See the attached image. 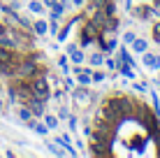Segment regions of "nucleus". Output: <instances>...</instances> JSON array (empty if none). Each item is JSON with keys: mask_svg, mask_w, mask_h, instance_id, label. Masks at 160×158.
Returning a JSON list of instances; mask_svg holds the SVG:
<instances>
[{"mask_svg": "<svg viewBox=\"0 0 160 158\" xmlns=\"http://www.w3.org/2000/svg\"><path fill=\"white\" fill-rule=\"evenodd\" d=\"M0 35H7V28H5L2 23H0Z\"/></svg>", "mask_w": 160, "mask_h": 158, "instance_id": "19", "label": "nucleus"}, {"mask_svg": "<svg viewBox=\"0 0 160 158\" xmlns=\"http://www.w3.org/2000/svg\"><path fill=\"white\" fill-rule=\"evenodd\" d=\"M72 61H74V63H81V61H84V54H81V51H74V54H72Z\"/></svg>", "mask_w": 160, "mask_h": 158, "instance_id": "11", "label": "nucleus"}, {"mask_svg": "<svg viewBox=\"0 0 160 158\" xmlns=\"http://www.w3.org/2000/svg\"><path fill=\"white\" fill-rule=\"evenodd\" d=\"M44 123H47V128H56L58 126V119L56 116H47V119H44Z\"/></svg>", "mask_w": 160, "mask_h": 158, "instance_id": "9", "label": "nucleus"}, {"mask_svg": "<svg viewBox=\"0 0 160 158\" xmlns=\"http://www.w3.org/2000/svg\"><path fill=\"white\" fill-rule=\"evenodd\" d=\"M35 33L37 35H44V33H47V23H44V21H35Z\"/></svg>", "mask_w": 160, "mask_h": 158, "instance_id": "7", "label": "nucleus"}, {"mask_svg": "<svg viewBox=\"0 0 160 158\" xmlns=\"http://www.w3.org/2000/svg\"><path fill=\"white\" fill-rule=\"evenodd\" d=\"M158 42H160V40H158Z\"/></svg>", "mask_w": 160, "mask_h": 158, "instance_id": "24", "label": "nucleus"}, {"mask_svg": "<svg viewBox=\"0 0 160 158\" xmlns=\"http://www.w3.org/2000/svg\"><path fill=\"white\" fill-rule=\"evenodd\" d=\"M121 72H123L125 77H132V74H135V72L130 70V65H123V68H121Z\"/></svg>", "mask_w": 160, "mask_h": 158, "instance_id": "12", "label": "nucleus"}, {"mask_svg": "<svg viewBox=\"0 0 160 158\" xmlns=\"http://www.w3.org/2000/svg\"><path fill=\"white\" fill-rule=\"evenodd\" d=\"M32 95L35 98H40V100H47L49 98V84H47V79L44 77H37L35 81H32Z\"/></svg>", "mask_w": 160, "mask_h": 158, "instance_id": "1", "label": "nucleus"}, {"mask_svg": "<svg viewBox=\"0 0 160 158\" xmlns=\"http://www.w3.org/2000/svg\"><path fill=\"white\" fill-rule=\"evenodd\" d=\"M144 65H148V68H158V61L153 54H144Z\"/></svg>", "mask_w": 160, "mask_h": 158, "instance_id": "5", "label": "nucleus"}, {"mask_svg": "<svg viewBox=\"0 0 160 158\" xmlns=\"http://www.w3.org/2000/svg\"><path fill=\"white\" fill-rule=\"evenodd\" d=\"M135 51H137V54L146 51V42H144V40H135Z\"/></svg>", "mask_w": 160, "mask_h": 158, "instance_id": "8", "label": "nucleus"}, {"mask_svg": "<svg viewBox=\"0 0 160 158\" xmlns=\"http://www.w3.org/2000/svg\"><path fill=\"white\" fill-rule=\"evenodd\" d=\"M125 42H135V35H132V33H125Z\"/></svg>", "mask_w": 160, "mask_h": 158, "instance_id": "18", "label": "nucleus"}, {"mask_svg": "<svg viewBox=\"0 0 160 158\" xmlns=\"http://www.w3.org/2000/svg\"><path fill=\"white\" fill-rule=\"evenodd\" d=\"M91 63H93V65H100V63H102V56H100V54H95V56H91Z\"/></svg>", "mask_w": 160, "mask_h": 158, "instance_id": "15", "label": "nucleus"}, {"mask_svg": "<svg viewBox=\"0 0 160 158\" xmlns=\"http://www.w3.org/2000/svg\"><path fill=\"white\" fill-rule=\"evenodd\" d=\"M30 128L35 130L37 135H47V130H49V128H47V123H32V121H30Z\"/></svg>", "mask_w": 160, "mask_h": 158, "instance_id": "4", "label": "nucleus"}, {"mask_svg": "<svg viewBox=\"0 0 160 158\" xmlns=\"http://www.w3.org/2000/svg\"><path fill=\"white\" fill-rule=\"evenodd\" d=\"M30 12H42V3H30Z\"/></svg>", "mask_w": 160, "mask_h": 158, "instance_id": "13", "label": "nucleus"}, {"mask_svg": "<svg viewBox=\"0 0 160 158\" xmlns=\"http://www.w3.org/2000/svg\"><path fill=\"white\" fill-rule=\"evenodd\" d=\"M30 112L35 114V116H42V114H44V100H40V98H35V100L30 102Z\"/></svg>", "mask_w": 160, "mask_h": 158, "instance_id": "2", "label": "nucleus"}, {"mask_svg": "<svg viewBox=\"0 0 160 158\" xmlns=\"http://www.w3.org/2000/svg\"><path fill=\"white\" fill-rule=\"evenodd\" d=\"M30 110H19V119H23V121H30Z\"/></svg>", "mask_w": 160, "mask_h": 158, "instance_id": "10", "label": "nucleus"}, {"mask_svg": "<svg viewBox=\"0 0 160 158\" xmlns=\"http://www.w3.org/2000/svg\"><path fill=\"white\" fill-rule=\"evenodd\" d=\"M93 79H95V81H102L104 74H102V72H95V74H93Z\"/></svg>", "mask_w": 160, "mask_h": 158, "instance_id": "16", "label": "nucleus"}, {"mask_svg": "<svg viewBox=\"0 0 160 158\" xmlns=\"http://www.w3.org/2000/svg\"><path fill=\"white\" fill-rule=\"evenodd\" d=\"M91 81V74H79V84L84 86V84H88Z\"/></svg>", "mask_w": 160, "mask_h": 158, "instance_id": "14", "label": "nucleus"}, {"mask_svg": "<svg viewBox=\"0 0 160 158\" xmlns=\"http://www.w3.org/2000/svg\"><path fill=\"white\" fill-rule=\"evenodd\" d=\"M142 3H144V0H142Z\"/></svg>", "mask_w": 160, "mask_h": 158, "instance_id": "23", "label": "nucleus"}, {"mask_svg": "<svg viewBox=\"0 0 160 158\" xmlns=\"http://www.w3.org/2000/svg\"><path fill=\"white\" fill-rule=\"evenodd\" d=\"M0 112H2V102H0Z\"/></svg>", "mask_w": 160, "mask_h": 158, "instance_id": "22", "label": "nucleus"}, {"mask_svg": "<svg viewBox=\"0 0 160 158\" xmlns=\"http://www.w3.org/2000/svg\"><path fill=\"white\" fill-rule=\"evenodd\" d=\"M81 3H84V0H74V5H81Z\"/></svg>", "mask_w": 160, "mask_h": 158, "instance_id": "21", "label": "nucleus"}, {"mask_svg": "<svg viewBox=\"0 0 160 158\" xmlns=\"http://www.w3.org/2000/svg\"><path fill=\"white\" fill-rule=\"evenodd\" d=\"M74 100L79 102V105H84V102H88V95H86V91H74Z\"/></svg>", "mask_w": 160, "mask_h": 158, "instance_id": "6", "label": "nucleus"}, {"mask_svg": "<svg viewBox=\"0 0 160 158\" xmlns=\"http://www.w3.org/2000/svg\"><path fill=\"white\" fill-rule=\"evenodd\" d=\"M44 5H47V7H56L58 3H56V0H44Z\"/></svg>", "mask_w": 160, "mask_h": 158, "instance_id": "17", "label": "nucleus"}, {"mask_svg": "<svg viewBox=\"0 0 160 158\" xmlns=\"http://www.w3.org/2000/svg\"><path fill=\"white\" fill-rule=\"evenodd\" d=\"M156 40H160V23L156 26Z\"/></svg>", "mask_w": 160, "mask_h": 158, "instance_id": "20", "label": "nucleus"}, {"mask_svg": "<svg viewBox=\"0 0 160 158\" xmlns=\"http://www.w3.org/2000/svg\"><path fill=\"white\" fill-rule=\"evenodd\" d=\"M32 72H35V65H32L30 61H28V63H23V65L19 68V74H32Z\"/></svg>", "mask_w": 160, "mask_h": 158, "instance_id": "3", "label": "nucleus"}]
</instances>
